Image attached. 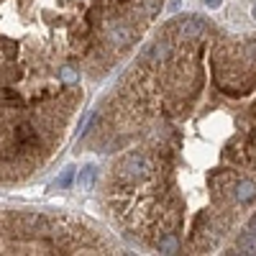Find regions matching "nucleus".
<instances>
[{
    "label": "nucleus",
    "mask_w": 256,
    "mask_h": 256,
    "mask_svg": "<svg viewBox=\"0 0 256 256\" xmlns=\"http://www.w3.org/2000/svg\"><path fill=\"white\" fill-rule=\"evenodd\" d=\"M113 220L159 254H208L256 200V34L164 26L98 116Z\"/></svg>",
    "instance_id": "obj_1"
},
{
    "label": "nucleus",
    "mask_w": 256,
    "mask_h": 256,
    "mask_svg": "<svg viewBox=\"0 0 256 256\" xmlns=\"http://www.w3.org/2000/svg\"><path fill=\"white\" fill-rule=\"evenodd\" d=\"M72 177H74V169H64L62 177L56 180V187H59V190H62V187H67V184L72 182Z\"/></svg>",
    "instance_id": "obj_4"
},
{
    "label": "nucleus",
    "mask_w": 256,
    "mask_h": 256,
    "mask_svg": "<svg viewBox=\"0 0 256 256\" xmlns=\"http://www.w3.org/2000/svg\"><path fill=\"white\" fill-rule=\"evenodd\" d=\"M248 230H254V233H256V216L248 220Z\"/></svg>",
    "instance_id": "obj_6"
},
{
    "label": "nucleus",
    "mask_w": 256,
    "mask_h": 256,
    "mask_svg": "<svg viewBox=\"0 0 256 256\" xmlns=\"http://www.w3.org/2000/svg\"><path fill=\"white\" fill-rule=\"evenodd\" d=\"M236 251L241 254H256V233L254 230H246L236 238Z\"/></svg>",
    "instance_id": "obj_2"
},
{
    "label": "nucleus",
    "mask_w": 256,
    "mask_h": 256,
    "mask_svg": "<svg viewBox=\"0 0 256 256\" xmlns=\"http://www.w3.org/2000/svg\"><path fill=\"white\" fill-rule=\"evenodd\" d=\"M95 166H84L82 169V174H80V182H77V187L80 190H92L95 187Z\"/></svg>",
    "instance_id": "obj_3"
},
{
    "label": "nucleus",
    "mask_w": 256,
    "mask_h": 256,
    "mask_svg": "<svg viewBox=\"0 0 256 256\" xmlns=\"http://www.w3.org/2000/svg\"><path fill=\"white\" fill-rule=\"evenodd\" d=\"M254 16H256V8H254Z\"/></svg>",
    "instance_id": "obj_7"
},
{
    "label": "nucleus",
    "mask_w": 256,
    "mask_h": 256,
    "mask_svg": "<svg viewBox=\"0 0 256 256\" xmlns=\"http://www.w3.org/2000/svg\"><path fill=\"white\" fill-rule=\"evenodd\" d=\"M205 6H210V8H218V6H220V0H205Z\"/></svg>",
    "instance_id": "obj_5"
}]
</instances>
